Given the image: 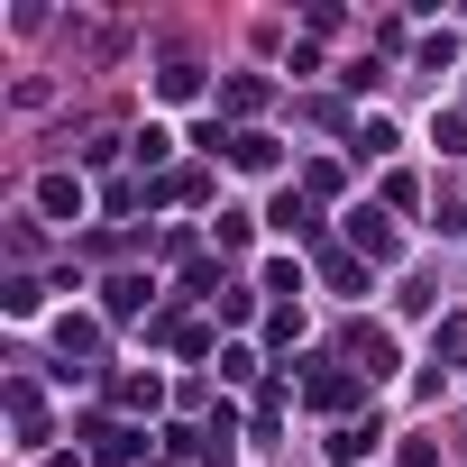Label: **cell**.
<instances>
[{"instance_id": "8", "label": "cell", "mask_w": 467, "mask_h": 467, "mask_svg": "<svg viewBox=\"0 0 467 467\" xmlns=\"http://www.w3.org/2000/svg\"><path fill=\"white\" fill-rule=\"evenodd\" d=\"M321 266H330V285H339V294H367V266H358V257H339V248H330Z\"/></svg>"}, {"instance_id": "4", "label": "cell", "mask_w": 467, "mask_h": 467, "mask_svg": "<svg viewBox=\"0 0 467 467\" xmlns=\"http://www.w3.org/2000/svg\"><path fill=\"white\" fill-rule=\"evenodd\" d=\"M376 449V421H339L330 431V467H348V458H367Z\"/></svg>"}, {"instance_id": "9", "label": "cell", "mask_w": 467, "mask_h": 467, "mask_svg": "<svg viewBox=\"0 0 467 467\" xmlns=\"http://www.w3.org/2000/svg\"><path fill=\"white\" fill-rule=\"evenodd\" d=\"M92 339H101L92 321H56V348H65V358H92Z\"/></svg>"}, {"instance_id": "2", "label": "cell", "mask_w": 467, "mask_h": 467, "mask_svg": "<svg viewBox=\"0 0 467 467\" xmlns=\"http://www.w3.org/2000/svg\"><path fill=\"white\" fill-rule=\"evenodd\" d=\"M37 202H47V220H83V183H74V174H47Z\"/></svg>"}, {"instance_id": "3", "label": "cell", "mask_w": 467, "mask_h": 467, "mask_svg": "<svg viewBox=\"0 0 467 467\" xmlns=\"http://www.w3.org/2000/svg\"><path fill=\"white\" fill-rule=\"evenodd\" d=\"M348 239H358V257H394V229L376 211H348Z\"/></svg>"}, {"instance_id": "5", "label": "cell", "mask_w": 467, "mask_h": 467, "mask_svg": "<svg viewBox=\"0 0 467 467\" xmlns=\"http://www.w3.org/2000/svg\"><path fill=\"white\" fill-rule=\"evenodd\" d=\"M147 294H156V285H147V275H110V321H129V312H138V303H147Z\"/></svg>"}, {"instance_id": "10", "label": "cell", "mask_w": 467, "mask_h": 467, "mask_svg": "<svg viewBox=\"0 0 467 467\" xmlns=\"http://www.w3.org/2000/svg\"><path fill=\"white\" fill-rule=\"evenodd\" d=\"M312 403H330V412L358 403V376H312Z\"/></svg>"}, {"instance_id": "1", "label": "cell", "mask_w": 467, "mask_h": 467, "mask_svg": "<svg viewBox=\"0 0 467 467\" xmlns=\"http://www.w3.org/2000/svg\"><path fill=\"white\" fill-rule=\"evenodd\" d=\"M229 156H239L248 174H275V165H285V147H275L266 129H239V138H229Z\"/></svg>"}, {"instance_id": "7", "label": "cell", "mask_w": 467, "mask_h": 467, "mask_svg": "<svg viewBox=\"0 0 467 467\" xmlns=\"http://www.w3.org/2000/svg\"><path fill=\"white\" fill-rule=\"evenodd\" d=\"M129 449H138V431H92V458L101 467H129Z\"/></svg>"}, {"instance_id": "6", "label": "cell", "mask_w": 467, "mask_h": 467, "mask_svg": "<svg viewBox=\"0 0 467 467\" xmlns=\"http://www.w3.org/2000/svg\"><path fill=\"white\" fill-rule=\"evenodd\" d=\"M440 358H449V367H467V312H458V321H440V339H431V367H440Z\"/></svg>"}]
</instances>
